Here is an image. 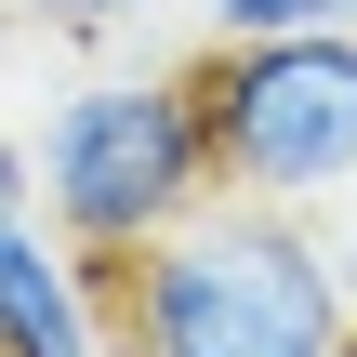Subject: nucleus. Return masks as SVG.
I'll return each instance as SVG.
<instances>
[{"mask_svg":"<svg viewBox=\"0 0 357 357\" xmlns=\"http://www.w3.org/2000/svg\"><path fill=\"white\" fill-rule=\"evenodd\" d=\"M199 119H212V172L238 199H291V212L331 199L357 172V13L225 40L199 66Z\"/></svg>","mask_w":357,"mask_h":357,"instance_id":"obj_3","label":"nucleus"},{"mask_svg":"<svg viewBox=\"0 0 357 357\" xmlns=\"http://www.w3.org/2000/svg\"><path fill=\"white\" fill-rule=\"evenodd\" d=\"M26 185H40V225L66 252H132L159 238L172 212H199L225 172H212V119H199V66H93L40 106L26 132Z\"/></svg>","mask_w":357,"mask_h":357,"instance_id":"obj_2","label":"nucleus"},{"mask_svg":"<svg viewBox=\"0 0 357 357\" xmlns=\"http://www.w3.org/2000/svg\"><path fill=\"white\" fill-rule=\"evenodd\" d=\"M0 13H26V26H146L159 0H0Z\"/></svg>","mask_w":357,"mask_h":357,"instance_id":"obj_5","label":"nucleus"},{"mask_svg":"<svg viewBox=\"0 0 357 357\" xmlns=\"http://www.w3.org/2000/svg\"><path fill=\"white\" fill-rule=\"evenodd\" d=\"M0 357H119V344H106L93 252H66L40 212L0 225Z\"/></svg>","mask_w":357,"mask_h":357,"instance_id":"obj_4","label":"nucleus"},{"mask_svg":"<svg viewBox=\"0 0 357 357\" xmlns=\"http://www.w3.org/2000/svg\"><path fill=\"white\" fill-rule=\"evenodd\" d=\"M93 278H106V344L119 357H357L344 265L318 252V225L291 199L212 185L199 212L106 252Z\"/></svg>","mask_w":357,"mask_h":357,"instance_id":"obj_1","label":"nucleus"},{"mask_svg":"<svg viewBox=\"0 0 357 357\" xmlns=\"http://www.w3.org/2000/svg\"><path fill=\"white\" fill-rule=\"evenodd\" d=\"M318 13H357V0H318Z\"/></svg>","mask_w":357,"mask_h":357,"instance_id":"obj_7","label":"nucleus"},{"mask_svg":"<svg viewBox=\"0 0 357 357\" xmlns=\"http://www.w3.org/2000/svg\"><path fill=\"white\" fill-rule=\"evenodd\" d=\"M225 40H265V26H318V0H212Z\"/></svg>","mask_w":357,"mask_h":357,"instance_id":"obj_6","label":"nucleus"}]
</instances>
